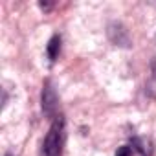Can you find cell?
Listing matches in <instances>:
<instances>
[{
    "instance_id": "obj_3",
    "label": "cell",
    "mask_w": 156,
    "mask_h": 156,
    "mask_svg": "<svg viewBox=\"0 0 156 156\" xmlns=\"http://www.w3.org/2000/svg\"><path fill=\"white\" fill-rule=\"evenodd\" d=\"M130 151L132 156H152V143L147 138H132Z\"/></svg>"
},
{
    "instance_id": "obj_1",
    "label": "cell",
    "mask_w": 156,
    "mask_h": 156,
    "mask_svg": "<svg viewBox=\"0 0 156 156\" xmlns=\"http://www.w3.org/2000/svg\"><path fill=\"white\" fill-rule=\"evenodd\" d=\"M62 145H64V118L57 116L51 121L50 130L42 141L41 156H61Z\"/></svg>"
},
{
    "instance_id": "obj_6",
    "label": "cell",
    "mask_w": 156,
    "mask_h": 156,
    "mask_svg": "<svg viewBox=\"0 0 156 156\" xmlns=\"http://www.w3.org/2000/svg\"><path fill=\"white\" fill-rule=\"evenodd\" d=\"M4 156H13V154H9V152H8V154H4Z\"/></svg>"
},
{
    "instance_id": "obj_4",
    "label": "cell",
    "mask_w": 156,
    "mask_h": 156,
    "mask_svg": "<svg viewBox=\"0 0 156 156\" xmlns=\"http://www.w3.org/2000/svg\"><path fill=\"white\" fill-rule=\"evenodd\" d=\"M59 53H61V37L59 35H53L46 46V55L50 59V62H55L59 59Z\"/></svg>"
},
{
    "instance_id": "obj_5",
    "label": "cell",
    "mask_w": 156,
    "mask_h": 156,
    "mask_svg": "<svg viewBox=\"0 0 156 156\" xmlns=\"http://www.w3.org/2000/svg\"><path fill=\"white\" fill-rule=\"evenodd\" d=\"M116 156H132V151H130V145H123L118 149Z\"/></svg>"
},
{
    "instance_id": "obj_2",
    "label": "cell",
    "mask_w": 156,
    "mask_h": 156,
    "mask_svg": "<svg viewBox=\"0 0 156 156\" xmlns=\"http://www.w3.org/2000/svg\"><path fill=\"white\" fill-rule=\"evenodd\" d=\"M41 101H42V112H44L48 118L55 119L57 116H61V114H57V112H59V98H57V94H55V88H53L51 81H44Z\"/></svg>"
}]
</instances>
